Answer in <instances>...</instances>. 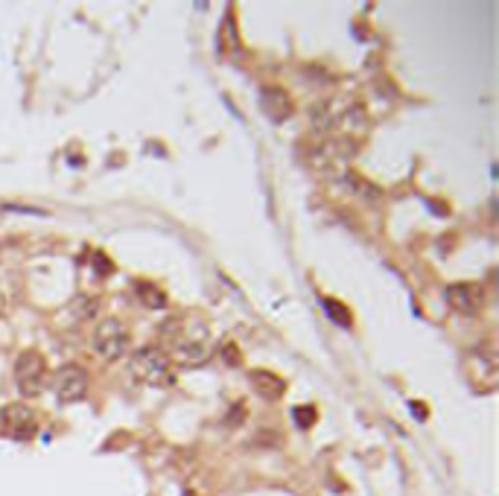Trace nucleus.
Segmentation results:
<instances>
[{"instance_id": "ddd939ff", "label": "nucleus", "mask_w": 499, "mask_h": 496, "mask_svg": "<svg viewBox=\"0 0 499 496\" xmlns=\"http://www.w3.org/2000/svg\"><path fill=\"white\" fill-rule=\"evenodd\" d=\"M137 292H140V301H144L146 307H152V309H161V307H167V298L155 289V287H149V283H137Z\"/></svg>"}, {"instance_id": "39448f33", "label": "nucleus", "mask_w": 499, "mask_h": 496, "mask_svg": "<svg viewBox=\"0 0 499 496\" xmlns=\"http://www.w3.org/2000/svg\"><path fill=\"white\" fill-rule=\"evenodd\" d=\"M53 394L62 403H76L88 394V374L79 365H62L53 377Z\"/></svg>"}, {"instance_id": "0eeeda50", "label": "nucleus", "mask_w": 499, "mask_h": 496, "mask_svg": "<svg viewBox=\"0 0 499 496\" xmlns=\"http://www.w3.org/2000/svg\"><path fill=\"white\" fill-rule=\"evenodd\" d=\"M447 304L464 316H473L484 304V289L479 283H453L447 287Z\"/></svg>"}, {"instance_id": "6e6552de", "label": "nucleus", "mask_w": 499, "mask_h": 496, "mask_svg": "<svg viewBox=\"0 0 499 496\" xmlns=\"http://www.w3.org/2000/svg\"><path fill=\"white\" fill-rule=\"evenodd\" d=\"M260 105H263V114L272 123H283L292 114V99L283 88H263L260 91Z\"/></svg>"}, {"instance_id": "f8f14e48", "label": "nucleus", "mask_w": 499, "mask_h": 496, "mask_svg": "<svg viewBox=\"0 0 499 496\" xmlns=\"http://www.w3.org/2000/svg\"><path fill=\"white\" fill-rule=\"evenodd\" d=\"M345 126H348L353 135H362V132L368 129V117H365L362 105H350V108L345 111Z\"/></svg>"}, {"instance_id": "1a4fd4ad", "label": "nucleus", "mask_w": 499, "mask_h": 496, "mask_svg": "<svg viewBox=\"0 0 499 496\" xmlns=\"http://www.w3.org/2000/svg\"><path fill=\"white\" fill-rule=\"evenodd\" d=\"M251 386L257 388V394L266 397V400H280L283 391H287V382L275 377L272 371H251Z\"/></svg>"}, {"instance_id": "4468645a", "label": "nucleus", "mask_w": 499, "mask_h": 496, "mask_svg": "<svg viewBox=\"0 0 499 496\" xmlns=\"http://www.w3.org/2000/svg\"><path fill=\"white\" fill-rule=\"evenodd\" d=\"M324 309L330 313V318H333V321H339V324H341V327H350V313H348V307H345V304L330 301V298H327V301H324Z\"/></svg>"}, {"instance_id": "f03ea898", "label": "nucleus", "mask_w": 499, "mask_h": 496, "mask_svg": "<svg viewBox=\"0 0 499 496\" xmlns=\"http://www.w3.org/2000/svg\"><path fill=\"white\" fill-rule=\"evenodd\" d=\"M129 374H132L137 382L152 386V388H169V386L176 382L173 359H169L161 348H144V350L132 353Z\"/></svg>"}, {"instance_id": "423d86ee", "label": "nucleus", "mask_w": 499, "mask_h": 496, "mask_svg": "<svg viewBox=\"0 0 499 496\" xmlns=\"http://www.w3.org/2000/svg\"><path fill=\"white\" fill-rule=\"evenodd\" d=\"M0 423H3L12 438H21V441L24 438H33V432H35V415H33V409L24 403H9L3 412H0Z\"/></svg>"}, {"instance_id": "2eb2a0df", "label": "nucleus", "mask_w": 499, "mask_h": 496, "mask_svg": "<svg viewBox=\"0 0 499 496\" xmlns=\"http://www.w3.org/2000/svg\"><path fill=\"white\" fill-rule=\"evenodd\" d=\"M292 418H295V423H298V427H301V429H307L310 423L316 420V409H310V406H298L295 412H292Z\"/></svg>"}, {"instance_id": "7ed1b4c3", "label": "nucleus", "mask_w": 499, "mask_h": 496, "mask_svg": "<svg viewBox=\"0 0 499 496\" xmlns=\"http://www.w3.org/2000/svg\"><path fill=\"white\" fill-rule=\"evenodd\" d=\"M126 348H129V330L123 327L120 318H103V321L96 324V330H94V350H96V357L114 362V359L123 357Z\"/></svg>"}, {"instance_id": "9b49d317", "label": "nucleus", "mask_w": 499, "mask_h": 496, "mask_svg": "<svg viewBox=\"0 0 499 496\" xmlns=\"http://www.w3.org/2000/svg\"><path fill=\"white\" fill-rule=\"evenodd\" d=\"M310 123H312V129H316L319 135H327L333 129V123H336V111L330 105H316L310 111Z\"/></svg>"}, {"instance_id": "dca6fc26", "label": "nucleus", "mask_w": 499, "mask_h": 496, "mask_svg": "<svg viewBox=\"0 0 499 496\" xmlns=\"http://www.w3.org/2000/svg\"><path fill=\"white\" fill-rule=\"evenodd\" d=\"M412 406H415V415H418V418L423 420V418H426V412H423V406H421V403H412Z\"/></svg>"}, {"instance_id": "f257e3e1", "label": "nucleus", "mask_w": 499, "mask_h": 496, "mask_svg": "<svg viewBox=\"0 0 499 496\" xmlns=\"http://www.w3.org/2000/svg\"><path fill=\"white\" fill-rule=\"evenodd\" d=\"M161 336L173 359L181 365H198L213 353V336L208 324L198 318H169L161 327Z\"/></svg>"}, {"instance_id": "9d476101", "label": "nucleus", "mask_w": 499, "mask_h": 496, "mask_svg": "<svg viewBox=\"0 0 499 496\" xmlns=\"http://www.w3.org/2000/svg\"><path fill=\"white\" fill-rule=\"evenodd\" d=\"M345 184H348V190H350L353 196L362 198V202H377V198L382 196V190L377 187V184H371L368 178L356 176V173H345Z\"/></svg>"}, {"instance_id": "20e7f679", "label": "nucleus", "mask_w": 499, "mask_h": 496, "mask_svg": "<svg viewBox=\"0 0 499 496\" xmlns=\"http://www.w3.org/2000/svg\"><path fill=\"white\" fill-rule=\"evenodd\" d=\"M15 382L24 397H38L47 382V362L38 350H24L15 359Z\"/></svg>"}]
</instances>
